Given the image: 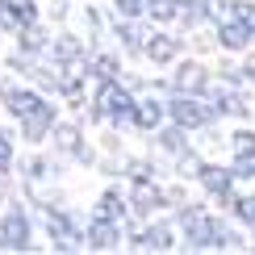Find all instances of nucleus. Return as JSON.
<instances>
[{
  "mask_svg": "<svg viewBox=\"0 0 255 255\" xmlns=\"http://www.w3.org/2000/svg\"><path fill=\"white\" fill-rule=\"evenodd\" d=\"M92 118L97 122H130L134 118V92L122 88V80H101L97 92H92Z\"/></svg>",
  "mask_w": 255,
  "mask_h": 255,
  "instance_id": "nucleus-1",
  "label": "nucleus"
},
{
  "mask_svg": "<svg viewBox=\"0 0 255 255\" xmlns=\"http://www.w3.org/2000/svg\"><path fill=\"white\" fill-rule=\"evenodd\" d=\"M167 118H172L180 130H201V126H209L218 113H214V105H209L205 97H188V92H176L172 105H167Z\"/></svg>",
  "mask_w": 255,
  "mask_h": 255,
  "instance_id": "nucleus-2",
  "label": "nucleus"
},
{
  "mask_svg": "<svg viewBox=\"0 0 255 255\" xmlns=\"http://www.w3.org/2000/svg\"><path fill=\"white\" fill-rule=\"evenodd\" d=\"M46 239L55 243L59 251H71L76 243H84V222L71 218L67 209H55V205H50V209H46Z\"/></svg>",
  "mask_w": 255,
  "mask_h": 255,
  "instance_id": "nucleus-3",
  "label": "nucleus"
},
{
  "mask_svg": "<svg viewBox=\"0 0 255 255\" xmlns=\"http://www.w3.org/2000/svg\"><path fill=\"white\" fill-rule=\"evenodd\" d=\"M29 235H34L29 214L21 205H8L4 218H0V247L4 251H29Z\"/></svg>",
  "mask_w": 255,
  "mask_h": 255,
  "instance_id": "nucleus-4",
  "label": "nucleus"
},
{
  "mask_svg": "<svg viewBox=\"0 0 255 255\" xmlns=\"http://www.w3.org/2000/svg\"><path fill=\"white\" fill-rule=\"evenodd\" d=\"M176 222H180V230H184V243H188V247H209L218 218H209L205 209H197V205H184V209L176 214Z\"/></svg>",
  "mask_w": 255,
  "mask_h": 255,
  "instance_id": "nucleus-5",
  "label": "nucleus"
},
{
  "mask_svg": "<svg viewBox=\"0 0 255 255\" xmlns=\"http://www.w3.org/2000/svg\"><path fill=\"white\" fill-rule=\"evenodd\" d=\"M17 122H21V138H25V142H46V138H50V126H55V105L42 97L34 109H29L25 118H17Z\"/></svg>",
  "mask_w": 255,
  "mask_h": 255,
  "instance_id": "nucleus-6",
  "label": "nucleus"
},
{
  "mask_svg": "<svg viewBox=\"0 0 255 255\" xmlns=\"http://www.w3.org/2000/svg\"><path fill=\"white\" fill-rule=\"evenodd\" d=\"M197 176H201V184H205V193L209 197H218V201H235V172L230 167H214V163H197Z\"/></svg>",
  "mask_w": 255,
  "mask_h": 255,
  "instance_id": "nucleus-7",
  "label": "nucleus"
},
{
  "mask_svg": "<svg viewBox=\"0 0 255 255\" xmlns=\"http://www.w3.org/2000/svg\"><path fill=\"white\" fill-rule=\"evenodd\" d=\"M50 138H55V151L59 155H67V159H80V163H88V146H84V138H80V126H50Z\"/></svg>",
  "mask_w": 255,
  "mask_h": 255,
  "instance_id": "nucleus-8",
  "label": "nucleus"
},
{
  "mask_svg": "<svg viewBox=\"0 0 255 255\" xmlns=\"http://www.w3.org/2000/svg\"><path fill=\"white\" fill-rule=\"evenodd\" d=\"M214 21H218V46H226V50H243V46L251 42V29L243 25L235 13H230V4H226V13L214 17Z\"/></svg>",
  "mask_w": 255,
  "mask_h": 255,
  "instance_id": "nucleus-9",
  "label": "nucleus"
},
{
  "mask_svg": "<svg viewBox=\"0 0 255 255\" xmlns=\"http://www.w3.org/2000/svg\"><path fill=\"white\" fill-rule=\"evenodd\" d=\"M118 239H122V222L88 218V226H84V243H88L92 251H109V247H118Z\"/></svg>",
  "mask_w": 255,
  "mask_h": 255,
  "instance_id": "nucleus-10",
  "label": "nucleus"
},
{
  "mask_svg": "<svg viewBox=\"0 0 255 255\" xmlns=\"http://www.w3.org/2000/svg\"><path fill=\"white\" fill-rule=\"evenodd\" d=\"M0 101H4V109H8V118H25L29 109L42 101V92H34V88H21V84H4L0 88Z\"/></svg>",
  "mask_w": 255,
  "mask_h": 255,
  "instance_id": "nucleus-11",
  "label": "nucleus"
},
{
  "mask_svg": "<svg viewBox=\"0 0 255 255\" xmlns=\"http://www.w3.org/2000/svg\"><path fill=\"white\" fill-rule=\"evenodd\" d=\"M138 130H146V134H155L159 126L167 122V105L163 101H155V97H146V101H134V118H130Z\"/></svg>",
  "mask_w": 255,
  "mask_h": 255,
  "instance_id": "nucleus-12",
  "label": "nucleus"
},
{
  "mask_svg": "<svg viewBox=\"0 0 255 255\" xmlns=\"http://www.w3.org/2000/svg\"><path fill=\"white\" fill-rule=\"evenodd\" d=\"M205 88H209L205 67H201V63H180V71H176V92H188V97H205Z\"/></svg>",
  "mask_w": 255,
  "mask_h": 255,
  "instance_id": "nucleus-13",
  "label": "nucleus"
},
{
  "mask_svg": "<svg viewBox=\"0 0 255 255\" xmlns=\"http://www.w3.org/2000/svg\"><path fill=\"white\" fill-rule=\"evenodd\" d=\"M130 201H134V209H138V214H146V209H159V205H163V201H167V193L155 184L151 176H142V180H134V197H130Z\"/></svg>",
  "mask_w": 255,
  "mask_h": 255,
  "instance_id": "nucleus-14",
  "label": "nucleus"
},
{
  "mask_svg": "<svg viewBox=\"0 0 255 255\" xmlns=\"http://www.w3.org/2000/svg\"><path fill=\"white\" fill-rule=\"evenodd\" d=\"M209 97V105H214V113H230V118H243L247 113V101H243V92H235L230 84H222V88H205Z\"/></svg>",
  "mask_w": 255,
  "mask_h": 255,
  "instance_id": "nucleus-15",
  "label": "nucleus"
},
{
  "mask_svg": "<svg viewBox=\"0 0 255 255\" xmlns=\"http://www.w3.org/2000/svg\"><path fill=\"white\" fill-rule=\"evenodd\" d=\"M142 55L151 59V63H172V59L180 55V42H176V38H167V34H146Z\"/></svg>",
  "mask_w": 255,
  "mask_h": 255,
  "instance_id": "nucleus-16",
  "label": "nucleus"
},
{
  "mask_svg": "<svg viewBox=\"0 0 255 255\" xmlns=\"http://www.w3.org/2000/svg\"><path fill=\"white\" fill-rule=\"evenodd\" d=\"M134 247H142V251H167V247H176V243H172V226L155 222V226L138 230V235H134Z\"/></svg>",
  "mask_w": 255,
  "mask_h": 255,
  "instance_id": "nucleus-17",
  "label": "nucleus"
},
{
  "mask_svg": "<svg viewBox=\"0 0 255 255\" xmlns=\"http://www.w3.org/2000/svg\"><path fill=\"white\" fill-rule=\"evenodd\" d=\"M92 218H105V222H122L126 218V197L118 188H105L97 197V209H92Z\"/></svg>",
  "mask_w": 255,
  "mask_h": 255,
  "instance_id": "nucleus-18",
  "label": "nucleus"
},
{
  "mask_svg": "<svg viewBox=\"0 0 255 255\" xmlns=\"http://www.w3.org/2000/svg\"><path fill=\"white\" fill-rule=\"evenodd\" d=\"M118 42L126 50H142V42H146V25L138 17H122L118 21Z\"/></svg>",
  "mask_w": 255,
  "mask_h": 255,
  "instance_id": "nucleus-19",
  "label": "nucleus"
},
{
  "mask_svg": "<svg viewBox=\"0 0 255 255\" xmlns=\"http://www.w3.org/2000/svg\"><path fill=\"white\" fill-rule=\"evenodd\" d=\"M84 76H92V80H118V59L113 55H88L84 59Z\"/></svg>",
  "mask_w": 255,
  "mask_h": 255,
  "instance_id": "nucleus-20",
  "label": "nucleus"
},
{
  "mask_svg": "<svg viewBox=\"0 0 255 255\" xmlns=\"http://www.w3.org/2000/svg\"><path fill=\"white\" fill-rule=\"evenodd\" d=\"M25 25H38V4L34 0H13V34Z\"/></svg>",
  "mask_w": 255,
  "mask_h": 255,
  "instance_id": "nucleus-21",
  "label": "nucleus"
},
{
  "mask_svg": "<svg viewBox=\"0 0 255 255\" xmlns=\"http://www.w3.org/2000/svg\"><path fill=\"white\" fill-rule=\"evenodd\" d=\"M180 4H184V0H146V17H155V21H176V17H180Z\"/></svg>",
  "mask_w": 255,
  "mask_h": 255,
  "instance_id": "nucleus-22",
  "label": "nucleus"
},
{
  "mask_svg": "<svg viewBox=\"0 0 255 255\" xmlns=\"http://www.w3.org/2000/svg\"><path fill=\"white\" fill-rule=\"evenodd\" d=\"M180 21H184L188 29H197L201 21H209V4H205V0H193V4H180Z\"/></svg>",
  "mask_w": 255,
  "mask_h": 255,
  "instance_id": "nucleus-23",
  "label": "nucleus"
},
{
  "mask_svg": "<svg viewBox=\"0 0 255 255\" xmlns=\"http://www.w3.org/2000/svg\"><path fill=\"white\" fill-rule=\"evenodd\" d=\"M159 146H163V151H172V155H184V130H180V126H176V130H163V126H159Z\"/></svg>",
  "mask_w": 255,
  "mask_h": 255,
  "instance_id": "nucleus-24",
  "label": "nucleus"
},
{
  "mask_svg": "<svg viewBox=\"0 0 255 255\" xmlns=\"http://www.w3.org/2000/svg\"><path fill=\"white\" fill-rule=\"evenodd\" d=\"M230 205H235L239 222H247V226L255 230V193H251V197H235V201H230Z\"/></svg>",
  "mask_w": 255,
  "mask_h": 255,
  "instance_id": "nucleus-25",
  "label": "nucleus"
},
{
  "mask_svg": "<svg viewBox=\"0 0 255 255\" xmlns=\"http://www.w3.org/2000/svg\"><path fill=\"white\" fill-rule=\"evenodd\" d=\"M13 172V134L0 130V176Z\"/></svg>",
  "mask_w": 255,
  "mask_h": 255,
  "instance_id": "nucleus-26",
  "label": "nucleus"
},
{
  "mask_svg": "<svg viewBox=\"0 0 255 255\" xmlns=\"http://www.w3.org/2000/svg\"><path fill=\"white\" fill-rule=\"evenodd\" d=\"M235 180H255V155H235Z\"/></svg>",
  "mask_w": 255,
  "mask_h": 255,
  "instance_id": "nucleus-27",
  "label": "nucleus"
},
{
  "mask_svg": "<svg viewBox=\"0 0 255 255\" xmlns=\"http://www.w3.org/2000/svg\"><path fill=\"white\" fill-rule=\"evenodd\" d=\"M230 142H235V155H255V130H239Z\"/></svg>",
  "mask_w": 255,
  "mask_h": 255,
  "instance_id": "nucleus-28",
  "label": "nucleus"
},
{
  "mask_svg": "<svg viewBox=\"0 0 255 255\" xmlns=\"http://www.w3.org/2000/svg\"><path fill=\"white\" fill-rule=\"evenodd\" d=\"M122 17H146V0H113Z\"/></svg>",
  "mask_w": 255,
  "mask_h": 255,
  "instance_id": "nucleus-29",
  "label": "nucleus"
},
{
  "mask_svg": "<svg viewBox=\"0 0 255 255\" xmlns=\"http://www.w3.org/2000/svg\"><path fill=\"white\" fill-rule=\"evenodd\" d=\"M0 29H13V0H0Z\"/></svg>",
  "mask_w": 255,
  "mask_h": 255,
  "instance_id": "nucleus-30",
  "label": "nucleus"
},
{
  "mask_svg": "<svg viewBox=\"0 0 255 255\" xmlns=\"http://www.w3.org/2000/svg\"><path fill=\"white\" fill-rule=\"evenodd\" d=\"M243 80H247V84H255V59L247 63V67H243Z\"/></svg>",
  "mask_w": 255,
  "mask_h": 255,
  "instance_id": "nucleus-31",
  "label": "nucleus"
},
{
  "mask_svg": "<svg viewBox=\"0 0 255 255\" xmlns=\"http://www.w3.org/2000/svg\"><path fill=\"white\" fill-rule=\"evenodd\" d=\"M251 42H255V29H251Z\"/></svg>",
  "mask_w": 255,
  "mask_h": 255,
  "instance_id": "nucleus-32",
  "label": "nucleus"
}]
</instances>
